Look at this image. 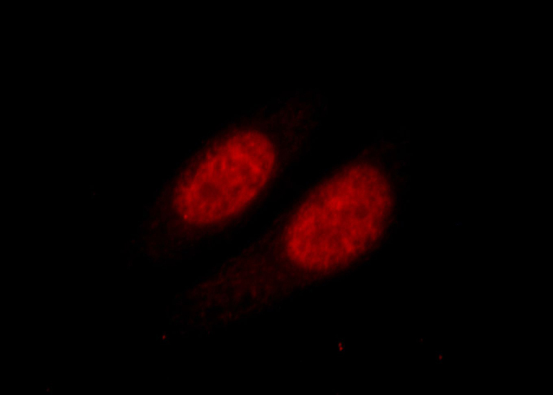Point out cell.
<instances>
[{
	"mask_svg": "<svg viewBox=\"0 0 553 395\" xmlns=\"http://www.w3.org/2000/svg\"><path fill=\"white\" fill-rule=\"evenodd\" d=\"M252 137L236 136L212 153L178 190V204L189 220L215 222L235 214L255 193L256 155Z\"/></svg>",
	"mask_w": 553,
	"mask_h": 395,
	"instance_id": "cell-1",
	"label": "cell"
},
{
	"mask_svg": "<svg viewBox=\"0 0 553 395\" xmlns=\"http://www.w3.org/2000/svg\"><path fill=\"white\" fill-rule=\"evenodd\" d=\"M89 188H90V189H94V186H93V185H90V186H89Z\"/></svg>",
	"mask_w": 553,
	"mask_h": 395,
	"instance_id": "cell-2",
	"label": "cell"
}]
</instances>
